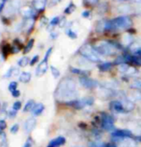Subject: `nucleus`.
Returning <instances> with one entry per match:
<instances>
[{
  "mask_svg": "<svg viewBox=\"0 0 141 147\" xmlns=\"http://www.w3.org/2000/svg\"><path fill=\"white\" fill-rule=\"evenodd\" d=\"M78 96V90H77V85L72 78H63L59 83L55 91V97L58 100L70 102L76 100Z\"/></svg>",
  "mask_w": 141,
  "mask_h": 147,
  "instance_id": "nucleus-1",
  "label": "nucleus"
},
{
  "mask_svg": "<svg viewBox=\"0 0 141 147\" xmlns=\"http://www.w3.org/2000/svg\"><path fill=\"white\" fill-rule=\"evenodd\" d=\"M95 51L102 56H112L117 53L118 49H120L121 47L119 45H116L114 42H109V41H100L96 44L95 46H93Z\"/></svg>",
  "mask_w": 141,
  "mask_h": 147,
  "instance_id": "nucleus-2",
  "label": "nucleus"
},
{
  "mask_svg": "<svg viewBox=\"0 0 141 147\" xmlns=\"http://www.w3.org/2000/svg\"><path fill=\"white\" fill-rule=\"evenodd\" d=\"M132 26V20L129 16H123L116 18L112 20L107 21L106 29L107 30H123L128 29Z\"/></svg>",
  "mask_w": 141,
  "mask_h": 147,
  "instance_id": "nucleus-3",
  "label": "nucleus"
},
{
  "mask_svg": "<svg viewBox=\"0 0 141 147\" xmlns=\"http://www.w3.org/2000/svg\"><path fill=\"white\" fill-rule=\"evenodd\" d=\"M80 53H81V55L85 59H87L91 63H98L101 61L100 55L95 51L93 46L88 45V44L82 47L81 50H80Z\"/></svg>",
  "mask_w": 141,
  "mask_h": 147,
  "instance_id": "nucleus-4",
  "label": "nucleus"
},
{
  "mask_svg": "<svg viewBox=\"0 0 141 147\" xmlns=\"http://www.w3.org/2000/svg\"><path fill=\"white\" fill-rule=\"evenodd\" d=\"M101 126L104 130H106L107 132H113L115 131V127H114V119L110 115L106 113H103L101 115Z\"/></svg>",
  "mask_w": 141,
  "mask_h": 147,
  "instance_id": "nucleus-5",
  "label": "nucleus"
},
{
  "mask_svg": "<svg viewBox=\"0 0 141 147\" xmlns=\"http://www.w3.org/2000/svg\"><path fill=\"white\" fill-rule=\"evenodd\" d=\"M67 104L69 106H72L74 108H76V109L81 110V109H84L85 107L93 105L94 99L92 97H84V98H81V99H76V100L70 101V102H68Z\"/></svg>",
  "mask_w": 141,
  "mask_h": 147,
  "instance_id": "nucleus-6",
  "label": "nucleus"
},
{
  "mask_svg": "<svg viewBox=\"0 0 141 147\" xmlns=\"http://www.w3.org/2000/svg\"><path fill=\"white\" fill-rule=\"evenodd\" d=\"M112 140L117 144L122 147H134L135 145L134 140H132V138H111Z\"/></svg>",
  "mask_w": 141,
  "mask_h": 147,
  "instance_id": "nucleus-7",
  "label": "nucleus"
},
{
  "mask_svg": "<svg viewBox=\"0 0 141 147\" xmlns=\"http://www.w3.org/2000/svg\"><path fill=\"white\" fill-rule=\"evenodd\" d=\"M20 8V1L19 0H12L9 3L6 5L5 8V15L11 16L13 13H15Z\"/></svg>",
  "mask_w": 141,
  "mask_h": 147,
  "instance_id": "nucleus-8",
  "label": "nucleus"
},
{
  "mask_svg": "<svg viewBox=\"0 0 141 147\" xmlns=\"http://www.w3.org/2000/svg\"><path fill=\"white\" fill-rule=\"evenodd\" d=\"M80 84L85 88H95L98 87V83L93 79L88 78L87 76H82L79 79Z\"/></svg>",
  "mask_w": 141,
  "mask_h": 147,
  "instance_id": "nucleus-9",
  "label": "nucleus"
},
{
  "mask_svg": "<svg viewBox=\"0 0 141 147\" xmlns=\"http://www.w3.org/2000/svg\"><path fill=\"white\" fill-rule=\"evenodd\" d=\"M37 126V119L35 117H29L26 119V121L24 122V130L27 134H30L31 132L34 131V129Z\"/></svg>",
  "mask_w": 141,
  "mask_h": 147,
  "instance_id": "nucleus-10",
  "label": "nucleus"
},
{
  "mask_svg": "<svg viewBox=\"0 0 141 147\" xmlns=\"http://www.w3.org/2000/svg\"><path fill=\"white\" fill-rule=\"evenodd\" d=\"M132 133L127 129H116L111 133L112 138H132Z\"/></svg>",
  "mask_w": 141,
  "mask_h": 147,
  "instance_id": "nucleus-11",
  "label": "nucleus"
},
{
  "mask_svg": "<svg viewBox=\"0 0 141 147\" xmlns=\"http://www.w3.org/2000/svg\"><path fill=\"white\" fill-rule=\"evenodd\" d=\"M110 109L112 111H114L115 113H127L125 109H124V106L122 104L119 99H116V100H113L110 102Z\"/></svg>",
  "mask_w": 141,
  "mask_h": 147,
  "instance_id": "nucleus-12",
  "label": "nucleus"
},
{
  "mask_svg": "<svg viewBox=\"0 0 141 147\" xmlns=\"http://www.w3.org/2000/svg\"><path fill=\"white\" fill-rule=\"evenodd\" d=\"M47 69H48V61L43 59L40 63V65H38L37 69H36V75L38 77L42 76L44 73H46Z\"/></svg>",
  "mask_w": 141,
  "mask_h": 147,
  "instance_id": "nucleus-13",
  "label": "nucleus"
},
{
  "mask_svg": "<svg viewBox=\"0 0 141 147\" xmlns=\"http://www.w3.org/2000/svg\"><path fill=\"white\" fill-rule=\"evenodd\" d=\"M65 138L62 136H59V137L53 138L52 140H50V142L48 143L47 147H60L65 143Z\"/></svg>",
  "mask_w": 141,
  "mask_h": 147,
  "instance_id": "nucleus-14",
  "label": "nucleus"
},
{
  "mask_svg": "<svg viewBox=\"0 0 141 147\" xmlns=\"http://www.w3.org/2000/svg\"><path fill=\"white\" fill-rule=\"evenodd\" d=\"M20 13L25 18H31L32 16L35 15L34 10H33L31 7H28V6L22 7L20 9Z\"/></svg>",
  "mask_w": 141,
  "mask_h": 147,
  "instance_id": "nucleus-15",
  "label": "nucleus"
},
{
  "mask_svg": "<svg viewBox=\"0 0 141 147\" xmlns=\"http://www.w3.org/2000/svg\"><path fill=\"white\" fill-rule=\"evenodd\" d=\"M35 24V19L31 18H26V20L24 21L23 23V26H22V28H23V30L25 32H30L33 28V26H34Z\"/></svg>",
  "mask_w": 141,
  "mask_h": 147,
  "instance_id": "nucleus-16",
  "label": "nucleus"
},
{
  "mask_svg": "<svg viewBox=\"0 0 141 147\" xmlns=\"http://www.w3.org/2000/svg\"><path fill=\"white\" fill-rule=\"evenodd\" d=\"M31 78H32V74L30 73V72H27V71L21 72L20 75H19V81H20L21 83H23V84H27V83H29Z\"/></svg>",
  "mask_w": 141,
  "mask_h": 147,
  "instance_id": "nucleus-17",
  "label": "nucleus"
},
{
  "mask_svg": "<svg viewBox=\"0 0 141 147\" xmlns=\"http://www.w3.org/2000/svg\"><path fill=\"white\" fill-rule=\"evenodd\" d=\"M129 99L134 102V101H140L141 100V91L140 90H132L129 93L128 96Z\"/></svg>",
  "mask_w": 141,
  "mask_h": 147,
  "instance_id": "nucleus-18",
  "label": "nucleus"
},
{
  "mask_svg": "<svg viewBox=\"0 0 141 147\" xmlns=\"http://www.w3.org/2000/svg\"><path fill=\"white\" fill-rule=\"evenodd\" d=\"M43 111H44V105L42 103H38V104H36L34 109L32 110V113H33V115L38 116L42 113Z\"/></svg>",
  "mask_w": 141,
  "mask_h": 147,
  "instance_id": "nucleus-19",
  "label": "nucleus"
},
{
  "mask_svg": "<svg viewBox=\"0 0 141 147\" xmlns=\"http://www.w3.org/2000/svg\"><path fill=\"white\" fill-rule=\"evenodd\" d=\"M47 0H34V6L37 10H43Z\"/></svg>",
  "mask_w": 141,
  "mask_h": 147,
  "instance_id": "nucleus-20",
  "label": "nucleus"
},
{
  "mask_svg": "<svg viewBox=\"0 0 141 147\" xmlns=\"http://www.w3.org/2000/svg\"><path fill=\"white\" fill-rule=\"evenodd\" d=\"M30 59H29V57H26V56H24V57H22L20 58V59L18 60V65L20 66V67H25V66H27L30 63Z\"/></svg>",
  "mask_w": 141,
  "mask_h": 147,
  "instance_id": "nucleus-21",
  "label": "nucleus"
},
{
  "mask_svg": "<svg viewBox=\"0 0 141 147\" xmlns=\"http://www.w3.org/2000/svg\"><path fill=\"white\" fill-rule=\"evenodd\" d=\"M36 106V102L33 100V99H30L29 101H27V103L25 104V106L23 108L24 112H30L34 109V107Z\"/></svg>",
  "mask_w": 141,
  "mask_h": 147,
  "instance_id": "nucleus-22",
  "label": "nucleus"
},
{
  "mask_svg": "<svg viewBox=\"0 0 141 147\" xmlns=\"http://www.w3.org/2000/svg\"><path fill=\"white\" fill-rule=\"evenodd\" d=\"M132 40H134V38H132V35L130 34H125L123 36V44L124 45H130Z\"/></svg>",
  "mask_w": 141,
  "mask_h": 147,
  "instance_id": "nucleus-23",
  "label": "nucleus"
},
{
  "mask_svg": "<svg viewBox=\"0 0 141 147\" xmlns=\"http://www.w3.org/2000/svg\"><path fill=\"white\" fill-rule=\"evenodd\" d=\"M111 68V63H103L99 65V69L103 72H106V71H109V69Z\"/></svg>",
  "mask_w": 141,
  "mask_h": 147,
  "instance_id": "nucleus-24",
  "label": "nucleus"
},
{
  "mask_svg": "<svg viewBox=\"0 0 141 147\" xmlns=\"http://www.w3.org/2000/svg\"><path fill=\"white\" fill-rule=\"evenodd\" d=\"M132 88H135V90H141V78L134 80L130 86Z\"/></svg>",
  "mask_w": 141,
  "mask_h": 147,
  "instance_id": "nucleus-25",
  "label": "nucleus"
},
{
  "mask_svg": "<svg viewBox=\"0 0 141 147\" xmlns=\"http://www.w3.org/2000/svg\"><path fill=\"white\" fill-rule=\"evenodd\" d=\"M50 69H51V73H52V75H53L54 78H56V79L59 78L60 75V72L59 69H58L56 66H54V65H51Z\"/></svg>",
  "mask_w": 141,
  "mask_h": 147,
  "instance_id": "nucleus-26",
  "label": "nucleus"
},
{
  "mask_svg": "<svg viewBox=\"0 0 141 147\" xmlns=\"http://www.w3.org/2000/svg\"><path fill=\"white\" fill-rule=\"evenodd\" d=\"M34 42H35V40H33V38L29 40V42L27 43V45L25 46V48H24V50H23V53L24 54L29 53V51L31 50V49L33 48V46H34Z\"/></svg>",
  "mask_w": 141,
  "mask_h": 147,
  "instance_id": "nucleus-27",
  "label": "nucleus"
},
{
  "mask_svg": "<svg viewBox=\"0 0 141 147\" xmlns=\"http://www.w3.org/2000/svg\"><path fill=\"white\" fill-rule=\"evenodd\" d=\"M138 74V70L135 67H132V66H130V68L128 69V71L125 73V75L127 76H135Z\"/></svg>",
  "mask_w": 141,
  "mask_h": 147,
  "instance_id": "nucleus-28",
  "label": "nucleus"
},
{
  "mask_svg": "<svg viewBox=\"0 0 141 147\" xmlns=\"http://www.w3.org/2000/svg\"><path fill=\"white\" fill-rule=\"evenodd\" d=\"M107 144H105L100 141H90L88 143V147H106Z\"/></svg>",
  "mask_w": 141,
  "mask_h": 147,
  "instance_id": "nucleus-29",
  "label": "nucleus"
},
{
  "mask_svg": "<svg viewBox=\"0 0 141 147\" xmlns=\"http://www.w3.org/2000/svg\"><path fill=\"white\" fill-rule=\"evenodd\" d=\"M130 68V65H127V63H121V65H119V66H118V70H119L121 73L125 74L127 71H128V69Z\"/></svg>",
  "mask_w": 141,
  "mask_h": 147,
  "instance_id": "nucleus-30",
  "label": "nucleus"
},
{
  "mask_svg": "<svg viewBox=\"0 0 141 147\" xmlns=\"http://www.w3.org/2000/svg\"><path fill=\"white\" fill-rule=\"evenodd\" d=\"M75 10H76V6L73 3H70L67 6V8L64 10V13H66V15H70V13H72Z\"/></svg>",
  "mask_w": 141,
  "mask_h": 147,
  "instance_id": "nucleus-31",
  "label": "nucleus"
},
{
  "mask_svg": "<svg viewBox=\"0 0 141 147\" xmlns=\"http://www.w3.org/2000/svg\"><path fill=\"white\" fill-rule=\"evenodd\" d=\"M118 11L122 13H128L131 12V8H130L129 5H123V6H120L118 8Z\"/></svg>",
  "mask_w": 141,
  "mask_h": 147,
  "instance_id": "nucleus-32",
  "label": "nucleus"
},
{
  "mask_svg": "<svg viewBox=\"0 0 141 147\" xmlns=\"http://www.w3.org/2000/svg\"><path fill=\"white\" fill-rule=\"evenodd\" d=\"M65 33H66V35H67L70 38H73V40H75V38H77V34L73 31L72 29H70V28L66 29Z\"/></svg>",
  "mask_w": 141,
  "mask_h": 147,
  "instance_id": "nucleus-33",
  "label": "nucleus"
},
{
  "mask_svg": "<svg viewBox=\"0 0 141 147\" xmlns=\"http://www.w3.org/2000/svg\"><path fill=\"white\" fill-rule=\"evenodd\" d=\"M106 23H107V21H99L97 24V31L98 32L104 31V30L106 29Z\"/></svg>",
  "mask_w": 141,
  "mask_h": 147,
  "instance_id": "nucleus-34",
  "label": "nucleus"
},
{
  "mask_svg": "<svg viewBox=\"0 0 141 147\" xmlns=\"http://www.w3.org/2000/svg\"><path fill=\"white\" fill-rule=\"evenodd\" d=\"M70 70L72 73L74 74H79V75H81V74H85L87 72H85V70H82V69H80V68H76V67H71L70 68Z\"/></svg>",
  "mask_w": 141,
  "mask_h": 147,
  "instance_id": "nucleus-35",
  "label": "nucleus"
},
{
  "mask_svg": "<svg viewBox=\"0 0 141 147\" xmlns=\"http://www.w3.org/2000/svg\"><path fill=\"white\" fill-rule=\"evenodd\" d=\"M8 88H9V90L11 91V92L15 91V90H17V83H16V82H11L9 84V87H8Z\"/></svg>",
  "mask_w": 141,
  "mask_h": 147,
  "instance_id": "nucleus-36",
  "label": "nucleus"
},
{
  "mask_svg": "<svg viewBox=\"0 0 141 147\" xmlns=\"http://www.w3.org/2000/svg\"><path fill=\"white\" fill-rule=\"evenodd\" d=\"M6 140H7L6 134H5L3 131H0V144L3 145V144L5 143V141H6Z\"/></svg>",
  "mask_w": 141,
  "mask_h": 147,
  "instance_id": "nucleus-37",
  "label": "nucleus"
},
{
  "mask_svg": "<svg viewBox=\"0 0 141 147\" xmlns=\"http://www.w3.org/2000/svg\"><path fill=\"white\" fill-rule=\"evenodd\" d=\"M21 106H22V104H21L20 101H15V103L13 104V110H15L17 112L18 110L21 109Z\"/></svg>",
  "mask_w": 141,
  "mask_h": 147,
  "instance_id": "nucleus-38",
  "label": "nucleus"
},
{
  "mask_svg": "<svg viewBox=\"0 0 141 147\" xmlns=\"http://www.w3.org/2000/svg\"><path fill=\"white\" fill-rule=\"evenodd\" d=\"M7 127V122L4 119H0V131H4Z\"/></svg>",
  "mask_w": 141,
  "mask_h": 147,
  "instance_id": "nucleus-39",
  "label": "nucleus"
},
{
  "mask_svg": "<svg viewBox=\"0 0 141 147\" xmlns=\"http://www.w3.org/2000/svg\"><path fill=\"white\" fill-rule=\"evenodd\" d=\"M18 130H19V126H18V124H13V125L11 127V133L12 134H16V133L18 132Z\"/></svg>",
  "mask_w": 141,
  "mask_h": 147,
  "instance_id": "nucleus-40",
  "label": "nucleus"
},
{
  "mask_svg": "<svg viewBox=\"0 0 141 147\" xmlns=\"http://www.w3.org/2000/svg\"><path fill=\"white\" fill-rule=\"evenodd\" d=\"M13 76V66L12 67H10L9 69H8V71L5 73V75H4V78H6V79H9L11 78V77Z\"/></svg>",
  "mask_w": 141,
  "mask_h": 147,
  "instance_id": "nucleus-41",
  "label": "nucleus"
},
{
  "mask_svg": "<svg viewBox=\"0 0 141 147\" xmlns=\"http://www.w3.org/2000/svg\"><path fill=\"white\" fill-rule=\"evenodd\" d=\"M59 23H60V18H58V16H56V18H54L50 21V25H51V26H54V25H56V24H59Z\"/></svg>",
  "mask_w": 141,
  "mask_h": 147,
  "instance_id": "nucleus-42",
  "label": "nucleus"
},
{
  "mask_svg": "<svg viewBox=\"0 0 141 147\" xmlns=\"http://www.w3.org/2000/svg\"><path fill=\"white\" fill-rule=\"evenodd\" d=\"M16 113H16V111H15V110H13V109H12L9 113H8V115H9L11 118H15V116H16Z\"/></svg>",
  "mask_w": 141,
  "mask_h": 147,
  "instance_id": "nucleus-43",
  "label": "nucleus"
},
{
  "mask_svg": "<svg viewBox=\"0 0 141 147\" xmlns=\"http://www.w3.org/2000/svg\"><path fill=\"white\" fill-rule=\"evenodd\" d=\"M23 147H33V140H31V138H28V140L24 143Z\"/></svg>",
  "mask_w": 141,
  "mask_h": 147,
  "instance_id": "nucleus-44",
  "label": "nucleus"
},
{
  "mask_svg": "<svg viewBox=\"0 0 141 147\" xmlns=\"http://www.w3.org/2000/svg\"><path fill=\"white\" fill-rule=\"evenodd\" d=\"M38 55H37V56H34V58H33L32 61L30 62V65H36V63H38Z\"/></svg>",
  "mask_w": 141,
  "mask_h": 147,
  "instance_id": "nucleus-45",
  "label": "nucleus"
},
{
  "mask_svg": "<svg viewBox=\"0 0 141 147\" xmlns=\"http://www.w3.org/2000/svg\"><path fill=\"white\" fill-rule=\"evenodd\" d=\"M11 93H12V95L13 97H15V98H16V97L20 96V91H19L18 90H15V91H13V92H11Z\"/></svg>",
  "mask_w": 141,
  "mask_h": 147,
  "instance_id": "nucleus-46",
  "label": "nucleus"
},
{
  "mask_svg": "<svg viewBox=\"0 0 141 147\" xmlns=\"http://www.w3.org/2000/svg\"><path fill=\"white\" fill-rule=\"evenodd\" d=\"M89 16H90V12H89V11H85V12H83V13H82L83 18H88Z\"/></svg>",
  "mask_w": 141,
  "mask_h": 147,
  "instance_id": "nucleus-47",
  "label": "nucleus"
},
{
  "mask_svg": "<svg viewBox=\"0 0 141 147\" xmlns=\"http://www.w3.org/2000/svg\"><path fill=\"white\" fill-rule=\"evenodd\" d=\"M5 3H6V0H0V12H1L2 9L4 8Z\"/></svg>",
  "mask_w": 141,
  "mask_h": 147,
  "instance_id": "nucleus-48",
  "label": "nucleus"
},
{
  "mask_svg": "<svg viewBox=\"0 0 141 147\" xmlns=\"http://www.w3.org/2000/svg\"><path fill=\"white\" fill-rule=\"evenodd\" d=\"M87 1L88 2V3H90L91 5H94V4H96V3H97V1H98V0H87Z\"/></svg>",
  "mask_w": 141,
  "mask_h": 147,
  "instance_id": "nucleus-49",
  "label": "nucleus"
},
{
  "mask_svg": "<svg viewBox=\"0 0 141 147\" xmlns=\"http://www.w3.org/2000/svg\"><path fill=\"white\" fill-rule=\"evenodd\" d=\"M60 27H63V25H64V24H65V19H62V21H60Z\"/></svg>",
  "mask_w": 141,
  "mask_h": 147,
  "instance_id": "nucleus-50",
  "label": "nucleus"
},
{
  "mask_svg": "<svg viewBox=\"0 0 141 147\" xmlns=\"http://www.w3.org/2000/svg\"><path fill=\"white\" fill-rule=\"evenodd\" d=\"M57 33H53V34H51V38H57Z\"/></svg>",
  "mask_w": 141,
  "mask_h": 147,
  "instance_id": "nucleus-51",
  "label": "nucleus"
},
{
  "mask_svg": "<svg viewBox=\"0 0 141 147\" xmlns=\"http://www.w3.org/2000/svg\"><path fill=\"white\" fill-rule=\"evenodd\" d=\"M106 147H118L117 145H114V144H107Z\"/></svg>",
  "mask_w": 141,
  "mask_h": 147,
  "instance_id": "nucleus-52",
  "label": "nucleus"
},
{
  "mask_svg": "<svg viewBox=\"0 0 141 147\" xmlns=\"http://www.w3.org/2000/svg\"><path fill=\"white\" fill-rule=\"evenodd\" d=\"M134 2H136V3H138V4H141V0H134Z\"/></svg>",
  "mask_w": 141,
  "mask_h": 147,
  "instance_id": "nucleus-53",
  "label": "nucleus"
},
{
  "mask_svg": "<svg viewBox=\"0 0 141 147\" xmlns=\"http://www.w3.org/2000/svg\"><path fill=\"white\" fill-rule=\"evenodd\" d=\"M2 61H3V58H2V56H1V55H0V63H1Z\"/></svg>",
  "mask_w": 141,
  "mask_h": 147,
  "instance_id": "nucleus-54",
  "label": "nucleus"
},
{
  "mask_svg": "<svg viewBox=\"0 0 141 147\" xmlns=\"http://www.w3.org/2000/svg\"><path fill=\"white\" fill-rule=\"evenodd\" d=\"M71 147H84V146H82V145H75V146H71Z\"/></svg>",
  "mask_w": 141,
  "mask_h": 147,
  "instance_id": "nucleus-55",
  "label": "nucleus"
},
{
  "mask_svg": "<svg viewBox=\"0 0 141 147\" xmlns=\"http://www.w3.org/2000/svg\"><path fill=\"white\" fill-rule=\"evenodd\" d=\"M58 1H59V2H60V1H62V0H58Z\"/></svg>",
  "mask_w": 141,
  "mask_h": 147,
  "instance_id": "nucleus-56",
  "label": "nucleus"
},
{
  "mask_svg": "<svg viewBox=\"0 0 141 147\" xmlns=\"http://www.w3.org/2000/svg\"><path fill=\"white\" fill-rule=\"evenodd\" d=\"M6 147H7V146H6Z\"/></svg>",
  "mask_w": 141,
  "mask_h": 147,
  "instance_id": "nucleus-57",
  "label": "nucleus"
}]
</instances>
